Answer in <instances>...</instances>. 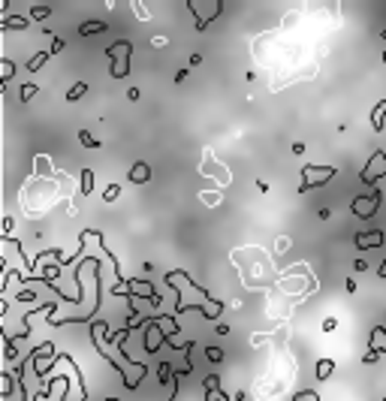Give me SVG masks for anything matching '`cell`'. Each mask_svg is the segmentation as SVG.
Masks as SVG:
<instances>
[{"mask_svg":"<svg viewBox=\"0 0 386 401\" xmlns=\"http://www.w3.org/2000/svg\"><path fill=\"white\" fill-rule=\"evenodd\" d=\"M85 90H88V85H85V82H79V85H72V88H69V94H67V100H69V103H72V100H79V97H82Z\"/></svg>","mask_w":386,"mask_h":401,"instance_id":"obj_12","label":"cell"},{"mask_svg":"<svg viewBox=\"0 0 386 401\" xmlns=\"http://www.w3.org/2000/svg\"><path fill=\"white\" fill-rule=\"evenodd\" d=\"M91 190H94V172L85 169V172H82V193H91Z\"/></svg>","mask_w":386,"mask_h":401,"instance_id":"obj_11","label":"cell"},{"mask_svg":"<svg viewBox=\"0 0 386 401\" xmlns=\"http://www.w3.org/2000/svg\"><path fill=\"white\" fill-rule=\"evenodd\" d=\"M79 139H82V145H85V148H97V145H100V142L88 133V130H82V133H79Z\"/></svg>","mask_w":386,"mask_h":401,"instance_id":"obj_15","label":"cell"},{"mask_svg":"<svg viewBox=\"0 0 386 401\" xmlns=\"http://www.w3.org/2000/svg\"><path fill=\"white\" fill-rule=\"evenodd\" d=\"M205 356L211 359V362H220V359H224V350H220V347H208V350H205Z\"/></svg>","mask_w":386,"mask_h":401,"instance_id":"obj_17","label":"cell"},{"mask_svg":"<svg viewBox=\"0 0 386 401\" xmlns=\"http://www.w3.org/2000/svg\"><path fill=\"white\" fill-rule=\"evenodd\" d=\"M33 94H36V85H24V88H22V100H30Z\"/></svg>","mask_w":386,"mask_h":401,"instance_id":"obj_21","label":"cell"},{"mask_svg":"<svg viewBox=\"0 0 386 401\" xmlns=\"http://www.w3.org/2000/svg\"><path fill=\"white\" fill-rule=\"evenodd\" d=\"M371 350H374V353H383V350H386V335H383V329H374V338H371Z\"/></svg>","mask_w":386,"mask_h":401,"instance_id":"obj_9","label":"cell"},{"mask_svg":"<svg viewBox=\"0 0 386 401\" xmlns=\"http://www.w3.org/2000/svg\"><path fill=\"white\" fill-rule=\"evenodd\" d=\"M356 245H359V247H377V245H383V232H380V229H374L371 235H356Z\"/></svg>","mask_w":386,"mask_h":401,"instance_id":"obj_5","label":"cell"},{"mask_svg":"<svg viewBox=\"0 0 386 401\" xmlns=\"http://www.w3.org/2000/svg\"><path fill=\"white\" fill-rule=\"evenodd\" d=\"M148 178H151V169H148L145 163H136V166L130 169V181H136V184H145Z\"/></svg>","mask_w":386,"mask_h":401,"instance_id":"obj_6","label":"cell"},{"mask_svg":"<svg viewBox=\"0 0 386 401\" xmlns=\"http://www.w3.org/2000/svg\"><path fill=\"white\" fill-rule=\"evenodd\" d=\"M380 278H386V260H383V266H380Z\"/></svg>","mask_w":386,"mask_h":401,"instance_id":"obj_25","label":"cell"},{"mask_svg":"<svg viewBox=\"0 0 386 401\" xmlns=\"http://www.w3.org/2000/svg\"><path fill=\"white\" fill-rule=\"evenodd\" d=\"M205 401H227V395L220 389H214V392H205Z\"/></svg>","mask_w":386,"mask_h":401,"instance_id":"obj_20","label":"cell"},{"mask_svg":"<svg viewBox=\"0 0 386 401\" xmlns=\"http://www.w3.org/2000/svg\"><path fill=\"white\" fill-rule=\"evenodd\" d=\"M332 371H335V362H332V359H320L317 362V377L320 380H329Z\"/></svg>","mask_w":386,"mask_h":401,"instance_id":"obj_8","label":"cell"},{"mask_svg":"<svg viewBox=\"0 0 386 401\" xmlns=\"http://www.w3.org/2000/svg\"><path fill=\"white\" fill-rule=\"evenodd\" d=\"M61 48H64V40H54V45H51V54H58Z\"/></svg>","mask_w":386,"mask_h":401,"instance_id":"obj_23","label":"cell"},{"mask_svg":"<svg viewBox=\"0 0 386 401\" xmlns=\"http://www.w3.org/2000/svg\"><path fill=\"white\" fill-rule=\"evenodd\" d=\"M121 54V61L112 67V76L115 79H121V76H127L130 72V67H127V61H130V43H118L109 48V58H118Z\"/></svg>","mask_w":386,"mask_h":401,"instance_id":"obj_1","label":"cell"},{"mask_svg":"<svg viewBox=\"0 0 386 401\" xmlns=\"http://www.w3.org/2000/svg\"><path fill=\"white\" fill-rule=\"evenodd\" d=\"M383 115H386V100H380V103L374 106V115H371V124H374V130H377V133L383 130Z\"/></svg>","mask_w":386,"mask_h":401,"instance_id":"obj_7","label":"cell"},{"mask_svg":"<svg viewBox=\"0 0 386 401\" xmlns=\"http://www.w3.org/2000/svg\"><path fill=\"white\" fill-rule=\"evenodd\" d=\"M9 76H12V61H3V82H9Z\"/></svg>","mask_w":386,"mask_h":401,"instance_id":"obj_22","label":"cell"},{"mask_svg":"<svg viewBox=\"0 0 386 401\" xmlns=\"http://www.w3.org/2000/svg\"><path fill=\"white\" fill-rule=\"evenodd\" d=\"M302 175H305V184H302V190H305V187L311 184V178L317 181V187H320V184H326V181L335 175V169H332V166H326V169H317V172H314V166H305V169H302Z\"/></svg>","mask_w":386,"mask_h":401,"instance_id":"obj_4","label":"cell"},{"mask_svg":"<svg viewBox=\"0 0 386 401\" xmlns=\"http://www.w3.org/2000/svg\"><path fill=\"white\" fill-rule=\"evenodd\" d=\"M377 205H380V193H371L368 199H353V214H359V217H371L374 211H377Z\"/></svg>","mask_w":386,"mask_h":401,"instance_id":"obj_3","label":"cell"},{"mask_svg":"<svg viewBox=\"0 0 386 401\" xmlns=\"http://www.w3.org/2000/svg\"><path fill=\"white\" fill-rule=\"evenodd\" d=\"M103 30H106V24H103V22H88V24H82V27H79V33H82V37H88V33H103Z\"/></svg>","mask_w":386,"mask_h":401,"instance_id":"obj_10","label":"cell"},{"mask_svg":"<svg viewBox=\"0 0 386 401\" xmlns=\"http://www.w3.org/2000/svg\"><path fill=\"white\" fill-rule=\"evenodd\" d=\"M293 401H320V395H317V392H299Z\"/></svg>","mask_w":386,"mask_h":401,"instance_id":"obj_18","label":"cell"},{"mask_svg":"<svg viewBox=\"0 0 386 401\" xmlns=\"http://www.w3.org/2000/svg\"><path fill=\"white\" fill-rule=\"evenodd\" d=\"M46 61H48V51H40V54H36V58L27 64V69H40L43 64H46Z\"/></svg>","mask_w":386,"mask_h":401,"instance_id":"obj_14","label":"cell"},{"mask_svg":"<svg viewBox=\"0 0 386 401\" xmlns=\"http://www.w3.org/2000/svg\"><path fill=\"white\" fill-rule=\"evenodd\" d=\"M377 175H386V154H383V151H374L371 163L362 169V181H365V184H374Z\"/></svg>","mask_w":386,"mask_h":401,"instance_id":"obj_2","label":"cell"},{"mask_svg":"<svg viewBox=\"0 0 386 401\" xmlns=\"http://www.w3.org/2000/svg\"><path fill=\"white\" fill-rule=\"evenodd\" d=\"M48 15H51V9H46V6H33V12H30V19H36V22H43Z\"/></svg>","mask_w":386,"mask_h":401,"instance_id":"obj_16","label":"cell"},{"mask_svg":"<svg viewBox=\"0 0 386 401\" xmlns=\"http://www.w3.org/2000/svg\"><path fill=\"white\" fill-rule=\"evenodd\" d=\"M377 356H380V353H374V350H368V353H365V362H377Z\"/></svg>","mask_w":386,"mask_h":401,"instance_id":"obj_24","label":"cell"},{"mask_svg":"<svg viewBox=\"0 0 386 401\" xmlns=\"http://www.w3.org/2000/svg\"><path fill=\"white\" fill-rule=\"evenodd\" d=\"M118 193H121V184H112V187L106 190V196H103V199H106V202H112L115 196H118Z\"/></svg>","mask_w":386,"mask_h":401,"instance_id":"obj_19","label":"cell"},{"mask_svg":"<svg viewBox=\"0 0 386 401\" xmlns=\"http://www.w3.org/2000/svg\"><path fill=\"white\" fill-rule=\"evenodd\" d=\"M9 27H27V22L24 19H3L0 22V30H9Z\"/></svg>","mask_w":386,"mask_h":401,"instance_id":"obj_13","label":"cell"},{"mask_svg":"<svg viewBox=\"0 0 386 401\" xmlns=\"http://www.w3.org/2000/svg\"><path fill=\"white\" fill-rule=\"evenodd\" d=\"M383 61H386V54H383Z\"/></svg>","mask_w":386,"mask_h":401,"instance_id":"obj_26","label":"cell"}]
</instances>
